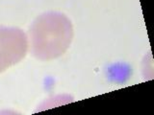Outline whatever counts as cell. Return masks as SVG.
<instances>
[{
  "label": "cell",
  "mask_w": 154,
  "mask_h": 115,
  "mask_svg": "<svg viewBox=\"0 0 154 115\" xmlns=\"http://www.w3.org/2000/svg\"><path fill=\"white\" fill-rule=\"evenodd\" d=\"M73 30L70 21L63 14L50 13L35 25L34 29V44L38 56L53 58L61 55L69 46Z\"/></svg>",
  "instance_id": "6da1fadb"
}]
</instances>
